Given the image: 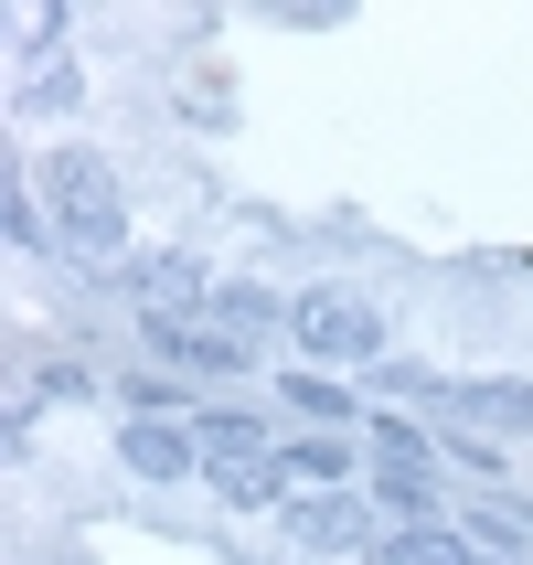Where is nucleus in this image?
I'll return each instance as SVG.
<instances>
[{
	"instance_id": "1",
	"label": "nucleus",
	"mask_w": 533,
	"mask_h": 565,
	"mask_svg": "<svg viewBox=\"0 0 533 565\" xmlns=\"http://www.w3.org/2000/svg\"><path fill=\"white\" fill-rule=\"evenodd\" d=\"M43 203L64 214V246L75 256H118V235H128V203H118V171L75 139V150H54L43 160Z\"/></svg>"
},
{
	"instance_id": "9",
	"label": "nucleus",
	"mask_w": 533,
	"mask_h": 565,
	"mask_svg": "<svg viewBox=\"0 0 533 565\" xmlns=\"http://www.w3.org/2000/svg\"><path fill=\"white\" fill-rule=\"evenodd\" d=\"M374 502L395 512V523H438V448H416V459H374Z\"/></svg>"
},
{
	"instance_id": "15",
	"label": "nucleus",
	"mask_w": 533,
	"mask_h": 565,
	"mask_svg": "<svg viewBox=\"0 0 533 565\" xmlns=\"http://www.w3.org/2000/svg\"><path fill=\"white\" fill-rule=\"evenodd\" d=\"M214 480V502H235V512H278L288 502V470L267 459V470H203Z\"/></svg>"
},
{
	"instance_id": "11",
	"label": "nucleus",
	"mask_w": 533,
	"mask_h": 565,
	"mask_svg": "<svg viewBox=\"0 0 533 565\" xmlns=\"http://www.w3.org/2000/svg\"><path fill=\"white\" fill-rule=\"evenodd\" d=\"M278 470L299 480V491H342V480H352V470H374V459H363L352 438H331V427H310V438H288V448H278Z\"/></svg>"
},
{
	"instance_id": "12",
	"label": "nucleus",
	"mask_w": 533,
	"mask_h": 565,
	"mask_svg": "<svg viewBox=\"0 0 533 565\" xmlns=\"http://www.w3.org/2000/svg\"><path fill=\"white\" fill-rule=\"evenodd\" d=\"M374 565H491L459 523H395V534L374 544Z\"/></svg>"
},
{
	"instance_id": "8",
	"label": "nucleus",
	"mask_w": 533,
	"mask_h": 565,
	"mask_svg": "<svg viewBox=\"0 0 533 565\" xmlns=\"http://www.w3.org/2000/svg\"><path fill=\"white\" fill-rule=\"evenodd\" d=\"M288 310H299V299H278V288H256V278H214V299L192 320H214L224 342H267V331H288Z\"/></svg>"
},
{
	"instance_id": "16",
	"label": "nucleus",
	"mask_w": 533,
	"mask_h": 565,
	"mask_svg": "<svg viewBox=\"0 0 533 565\" xmlns=\"http://www.w3.org/2000/svg\"><path fill=\"white\" fill-rule=\"evenodd\" d=\"M118 395H128V416H192V395H182L171 374H160V363H150V374H128Z\"/></svg>"
},
{
	"instance_id": "10",
	"label": "nucleus",
	"mask_w": 533,
	"mask_h": 565,
	"mask_svg": "<svg viewBox=\"0 0 533 565\" xmlns=\"http://www.w3.org/2000/svg\"><path fill=\"white\" fill-rule=\"evenodd\" d=\"M278 395H288V416H310V427H331V438H352V427H374V416H363V395H352V384H331L320 363L278 374Z\"/></svg>"
},
{
	"instance_id": "14",
	"label": "nucleus",
	"mask_w": 533,
	"mask_h": 565,
	"mask_svg": "<svg viewBox=\"0 0 533 565\" xmlns=\"http://www.w3.org/2000/svg\"><path fill=\"white\" fill-rule=\"evenodd\" d=\"M470 544H502L512 565H533V512L512 502V491H491V502L470 512Z\"/></svg>"
},
{
	"instance_id": "17",
	"label": "nucleus",
	"mask_w": 533,
	"mask_h": 565,
	"mask_svg": "<svg viewBox=\"0 0 533 565\" xmlns=\"http://www.w3.org/2000/svg\"><path fill=\"white\" fill-rule=\"evenodd\" d=\"M363 384H374L384 406H416V395H438V374H416V363H395V352H384V363H374Z\"/></svg>"
},
{
	"instance_id": "6",
	"label": "nucleus",
	"mask_w": 533,
	"mask_h": 565,
	"mask_svg": "<svg viewBox=\"0 0 533 565\" xmlns=\"http://www.w3.org/2000/svg\"><path fill=\"white\" fill-rule=\"evenodd\" d=\"M107 278H118V288H139V299H150V320H192L203 299H214V278H203L192 256H171V246H160V256H118Z\"/></svg>"
},
{
	"instance_id": "4",
	"label": "nucleus",
	"mask_w": 533,
	"mask_h": 565,
	"mask_svg": "<svg viewBox=\"0 0 533 565\" xmlns=\"http://www.w3.org/2000/svg\"><path fill=\"white\" fill-rule=\"evenodd\" d=\"M118 459L139 480H203V470H214L203 438H192V416H128V427H118Z\"/></svg>"
},
{
	"instance_id": "2",
	"label": "nucleus",
	"mask_w": 533,
	"mask_h": 565,
	"mask_svg": "<svg viewBox=\"0 0 533 565\" xmlns=\"http://www.w3.org/2000/svg\"><path fill=\"white\" fill-rule=\"evenodd\" d=\"M288 342L310 352L320 374H331V363H342V374H374L384 363V320L363 310V299H342V288H310V299L288 310Z\"/></svg>"
},
{
	"instance_id": "3",
	"label": "nucleus",
	"mask_w": 533,
	"mask_h": 565,
	"mask_svg": "<svg viewBox=\"0 0 533 565\" xmlns=\"http://www.w3.org/2000/svg\"><path fill=\"white\" fill-rule=\"evenodd\" d=\"M139 342L171 374H256V342H224L214 320H139Z\"/></svg>"
},
{
	"instance_id": "5",
	"label": "nucleus",
	"mask_w": 533,
	"mask_h": 565,
	"mask_svg": "<svg viewBox=\"0 0 533 565\" xmlns=\"http://www.w3.org/2000/svg\"><path fill=\"white\" fill-rule=\"evenodd\" d=\"M288 534H299V544H310V555H363V565H374V512H363V502H342V491H299V502H288Z\"/></svg>"
},
{
	"instance_id": "7",
	"label": "nucleus",
	"mask_w": 533,
	"mask_h": 565,
	"mask_svg": "<svg viewBox=\"0 0 533 565\" xmlns=\"http://www.w3.org/2000/svg\"><path fill=\"white\" fill-rule=\"evenodd\" d=\"M192 438H203V459H214V470H267V459L288 448L256 406H214V416H192Z\"/></svg>"
},
{
	"instance_id": "13",
	"label": "nucleus",
	"mask_w": 533,
	"mask_h": 565,
	"mask_svg": "<svg viewBox=\"0 0 533 565\" xmlns=\"http://www.w3.org/2000/svg\"><path fill=\"white\" fill-rule=\"evenodd\" d=\"M438 406L480 416V427H533V384H438Z\"/></svg>"
}]
</instances>
